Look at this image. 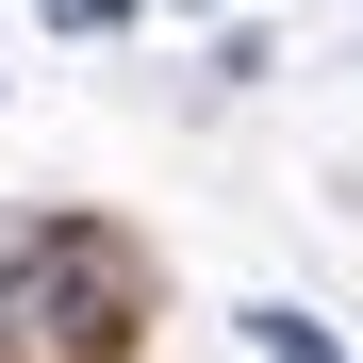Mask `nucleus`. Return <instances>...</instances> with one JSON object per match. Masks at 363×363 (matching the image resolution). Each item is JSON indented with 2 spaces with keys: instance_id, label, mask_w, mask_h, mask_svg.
<instances>
[{
  "instance_id": "nucleus-3",
  "label": "nucleus",
  "mask_w": 363,
  "mask_h": 363,
  "mask_svg": "<svg viewBox=\"0 0 363 363\" xmlns=\"http://www.w3.org/2000/svg\"><path fill=\"white\" fill-rule=\"evenodd\" d=\"M50 17H67V33H116V17H133V0H50Z\"/></svg>"
},
{
  "instance_id": "nucleus-1",
  "label": "nucleus",
  "mask_w": 363,
  "mask_h": 363,
  "mask_svg": "<svg viewBox=\"0 0 363 363\" xmlns=\"http://www.w3.org/2000/svg\"><path fill=\"white\" fill-rule=\"evenodd\" d=\"M133 314H149V281H133L116 231H50L17 281H0V330H17L33 363H116V347H133Z\"/></svg>"
},
{
  "instance_id": "nucleus-4",
  "label": "nucleus",
  "mask_w": 363,
  "mask_h": 363,
  "mask_svg": "<svg viewBox=\"0 0 363 363\" xmlns=\"http://www.w3.org/2000/svg\"><path fill=\"white\" fill-rule=\"evenodd\" d=\"M182 17H215V0H182Z\"/></svg>"
},
{
  "instance_id": "nucleus-2",
  "label": "nucleus",
  "mask_w": 363,
  "mask_h": 363,
  "mask_svg": "<svg viewBox=\"0 0 363 363\" xmlns=\"http://www.w3.org/2000/svg\"><path fill=\"white\" fill-rule=\"evenodd\" d=\"M231 330H248V347H264V363H347V347H330V330H314V314H297V297H264V314H231Z\"/></svg>"
}]
</instances>
